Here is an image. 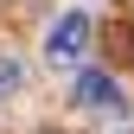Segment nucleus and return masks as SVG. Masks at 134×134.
Here are the masks:
<instances>
[{"instance_id": "20e7f679", "label": "nucleus", "mask_w": 134, "mask_h": 134, "mask_svg": "<svg viewBox=\"0 0 134 134\" xmlns=\"http://www.w3.org/2000/svg\"><path fill=\"white\" fill-rule=\"evenodd\" d=\"M45 134H58V128H45Z\"/></svg>"}, {"instance_id": "f03ea898", "label": "nucleus", "mask_w": 134, "mask_h": 134, "mask_svg": "<svg viewBox=\"0 0 134 134\" xmlns=\"http://www.w3.org/2000/svg\"><path fill=\"white\" fill-rule=\"evenodd\" d=\"M83 51H90V13H64L51 26V38H45V58L51 64H83Z\"/></svg>"}, {"instance_id": "f257e3e1", "label": "nucleus", "mask_w": 134, "mask_h": 134, "mask_svg": "<svg viewBox=\"0 0 134 134\" xmlns=\"http://www.w3.org/2000/svg\"><path fill=\"white\" fill-rule=\"evenodd\" d=\"M70 102H77V109H90V115H121V109H128V96H121V83H115L109 70H83V77H77V90H70Z\"/></svg>"}, {"instance_id": "7ed1b4c3", "label": "nucleus", "mask_w": 134, "mask_h": 134, "mask_svg": "<svg viewBox=\"0 0 134 134\" xmlns=\"http://www.w3.org/2000/svg\"><path fill=\"white\" fill-rule=\"evenodd\" d=\"M19 83V64H0V90H13Z\"/></svg>"}]
</instances>
